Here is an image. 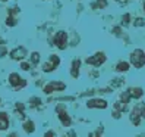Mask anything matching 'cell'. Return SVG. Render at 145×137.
Listing matches in <instances>:
<instances>
[{
  "label": "cell",
  "mask_w": 145,
  "mask_h": 137,
  "mask_svg": "<svg viewBox=\"0 0 145 137\" xmlns=\"http://www.w3.org/2000/svg\"><path fill=\"white\" fill-rule=\"evenodd\" d=\"M131 62L133 64V66L141 68L145 65V53L142 52L141 49H136L135 52L131 55Z\"/></svg>",
  "instance_id": "obj_1"
},
{
  "label": "cell",
  "mask_w": 145,
  "mask_h": 137,
  "mask_svg": "<svg viewBox=\"0 0 145 137\" xmlns=\"http://www.w3.org/2000/svg\"><path fill=\"white\" fill-rule=\"evenodd\" d=\"M9 83L13 85L15 89H22V87H25V84H27L25 80H22L18 74H10L9 75Z\"/></svg>",
  "instance_id": "obj_2"
},
{
  "label": "cell",
  "mask_w": 145,
  "mask_h": 137,
  "mask_svg": "<svg viewBox=\"0 0 145 137\" xmlns=\"http://www.w3.org/2000/svg\"><path fill=\"white\" fill-rule=\"evenodd\" d=\"M106 62V55L104 53H101V52H98V53H95L92 58H88L87 59V64H89V65H101V64H104Z\"/></svg>",
  "instance_id": "obj_3"
},
{
  "label": "cell",
  "mask_w": 145,
  "mask_h": 137,
  "mask_svg": "<svg viewBox=\"0 0 145 137\" xmlns=\"http://www.w3.org/2000/svg\"><path fill=\"white\" fill-rule=\"evenodd\" d=\"M59 62H60V59H59V56H56V55H53L52 58H50V61L47 62V64H44L42 65V69H44L46 72H50V71H53L54 68L59 65Z\"/></svg>",
  "instance_id": "obj_4"
},
{
  "label": "cell",
  "mask_w": 145,
  "mask_h": 137,
  "mask_svg": "<svg viewBox=\"0 0 145 137\" xmlns=\"http://www.w3.org/2000/svg\"><path fill=\"white\" fill-rule=\"evenodd\" d=\"M56 44L59 49H66V43H67V36H66V32L65 31H59L57 32V36H56Z\"/></svg>",
  "instance_id": "obj_5"
},
{
  "label": "cell",
  "mask_w": 145,
  "mask_h": 137,
  "mask_svg": "<svg viewBox=\"0 0 145 137\" xmlns=\"http://www.w3.org/2000/svg\"><path fill=\"white\" fill-rule=\"evenodd\" d=\"M65 89H66V84H63V83H50L44 87V93L50 95V93H53L54 90H65Z\"/></svg>",
  "instance_id": "obj_6"
},
{
  "label": "cell",
  "mask_w": 145,
  "mask_h": 137,
  "mask_svg": "<svg viewBox=\"0 0 145 137\" xmlns=\"http://www.w3.org/2000/svg\"><path fill=\"white\" fill-rule=\"evenodd\" d=\"M87 106H88V108H100V109H106V108H107V102L103 100V99H92V100H88Z\"/></svg>",
  "instance_id": "obj_7"
},
{
  "label": "cell",
  "mask_w": 145,
  "mask_h": 137,
  "mask_svg": "<svg viewBox=\"0 0 145 137\" xmlns=\"http://www.w3.org/2000/svg\"><path fill=\"white\" fill-rule=\"evenodd\" d=\"M131 121H132L135 125L139 124V121H141V106H139V105L132 109V112H131Z\"/></svg>",
  "instance_id": "obj_8"
},
{
  "label": "cell",
  "mask_w": 145,
  "mask_h": 137,
  "mask_svg": "<svg viewBox=\"0 0 145 137\" xmlns=\"http://www.w3.org/2000/svg\"><path fill=\"white\" fill-rule=\"evenodd\" d=\"M57 114H59V118H60V121H62L63 125H69L71 124V118H69V115L66 114V111L62 106L57 108Z\"/></svg>",
  "instance_id": "obj_9"
},
{
  "label": "cell",
  "mask_w": 145,
  "mask_h": 137,
  "mask_svg": "<svg viewBox=\"0 0 145 137\" xmlns=\"http://www.w3.org/2000/svg\"><path fill=\"white\" fill-rule=\"evenodd\" d=\"M25 56H27V50H25L24 47H18V49H15L13 52L10 53V58H12V59H15V61L24 59Z\"/></svg>",
  "instance_id": "obj_10"
},
{
  "label": "cell",
  "mask_w": 145,
  "mask_h": 137,
  "mask_svg": "<svg viewBox=\"0 0 145 137\" xmlns=\"http://www.w3.org/2000/svg\"><path fill=\"white\" fill-rule=\"evenodd\" d=\"M9 127V118L5 112H0V130H6Z\"/></svg>",
  "instance_id": "obj_11"
},
{
  "label": "cell",
  "mask_w": 145,
  "mask_h": 137,
  "mask_svg": "<svg viewBox=\"0 0 145 137\" xmlns=\"http://www.w3.org/2000/svg\"><path fill=\"white\" fill-rule=\"evenodd\" d=\"M15 12H16V7H12L10 15L7 16V19H6V24H7V25H10V27H13V25L16 24V19H15Z\"/></svg>",
  "instance_id": "obj_12"
},
{
  "label": "cell",
  "mask_w": 145,
  "mask_h": 137,
  "mask_svg": "<svg viewBox=\"0 0 145 137\" xmlns=\"http://www.w3.org/2000/svg\"><path fill=\"white\" fill-rule=\"evenodd\" d=\"M129 96L131 97H136V99H139L141 96H142V90L141 89H135V87H132V89H129Z\"/></svg>",
  "instance_id": "obj_13"
},
{
  "label": "cell",
  "mask_w": 145,
  "mask_h": 137,
  "mask_svg": "<svg viewBox=\"0 0 145 137\" xmlns=\"http://www.w3.org/2000/svg\"><path fill=\"white\" fill-rule=\"evenodd\" d=\"M79 65H81L79 61H73V64H72V77H75V78L79 74Z\"/></svg>",
  "instance_id": "obj_14"
},
{
  "label": "cell",
  "mask_w": 145,
  "mask_h": 137,
  "mask_svg": "<svg viewBox=\"0 0 145 137\" xmlns=\"http://www.w3.org/2000/svg\"><path fill=\"white\" fill-rule=\"evenodd\" d=\"M116 69H117L119 72H126L127 69H129V64H127V62H120V64L117 65Z\"/></svg>",
  "instance_id": "obj_15"
},
{
  "label": "cell",
  "mask_w": 145,
  "mask_h": 137,
  "mask_svg": "<svg viewBox=\"0 0 145 137\" xmlns=\"http://www.w3.org/2000/svg\"><path fill=\"white\" fill-rule=\"evenodd\" d=\"M24 130L27 131V133H32L34 131V122L32 121H27L24 124Z\"/></svg>",
  "instance_id": "obj_16"
},
{
  "label": "cell",
  "mask_w": 145,
  "mask_h": 137,
  "mask_svg": "<svg viewBox=\"0 0 145 137\" xmlns=\"http://www.w3.org/2000/svg\"><path fill=\"white\" fill-rule=\"evenodd\" d=\"M116 108H117L119 111H126V102H117Z\"/></svg>",
  "instance_id": "obj_17"
},
{
  "label": "cell",
  "mask_w": 145,
  "mask_h": 137,
  "mask_svg": "<svg viewBox=\"0 0 145 137\" xmlns=\"http://www.w3.org/2000/svg\"><path fill=\"white\" fill-rule=\"evenodd\" d=\"M38 61H40V55H38V53H32V62L37 64Z\"/></svg>",
  "instance_id": "obj_18"
},
{
  "label": "cell",
  "mask_w": 145,
  "mask_h": 137,
  "mask_svg": "<svg viewBox=\"0 0 145 137\" xmlns=\"http://www.w3.org/2000/svg\"><path fill=\"white\" fill-rule=\"evenodd\" d=\"M141 118H145V103H141Z\"/></svg>",
  "instance_id": "obj_19"
},
{
  "label": "cell",
  "mask_w": 145,
  "mask_h": 137,
  "mask_svg": "<svg viewBox=\"0 0 145 137\" xmlns=\"http://www.w3.org/2000/svg\"><path fill=\"white\" fill-rule=\"evenodd\" d=\"M98 6L106 7V6H107V2H106V0H98Z\"/></svg>",
  "instance_id": "obj_20"
},
{
  "label": "cell",
  "mask_w": 145,
  "mask_h": 137,
  "mask_svg": "<svg viewBox=\"0 0 145 137\" xmlns=\"http://www.w3.org/2000/svg\"><path fill=\"white\" fill-rule=\"evenodd\" d=\"M21 68H22V69H24V71H28V69H29V65H28V64H25V62H24V64L21 65Z\"/></svg>",
  "instance_id": "obj_21"
},
{
  "label": "cell",
  "mask_w": 145,
  "mask_h": 137,
  "mask_svg": "<svg viewBox=\"0 0 145 137\" xmlns=\"http://www.w3.org/2000/svg\"><path fill=\"white\" fill-rule=\"evenodd\" d=\"M135 25H144V21L142 19H138V21L135 22Z\"/></svg>",
  "instance_id": "obj_22"
},
{
  "label": "cell",
  "mask_w": 145,
  "mask_h": 137,
  "mask_svg": "<svg viewBox=\"0 0 145 137\" xmlns=\"http://www.w3.org/2000/svg\"><path fill=\"white\" fill-rule=\"evenodd\" d=\"M116 2H119V3H126L127 0H116Z\"/></svg>",
  "instance_id": "obj_23"
},
{
  "label": "cell",
  "mask_w": 145,
  "mask_h": 137,
  "mask_svg": "<svg viewBox=\"0 0 145 137\" xmlns=\"http://www.w3.org/2000/svg\"><path fill=\"white\" fill-rule=\"evenodd\" d=\"M0 2H6V0H0Z\"/></svg>",
  "instance_id": "obj_24"
}]
</instances>
